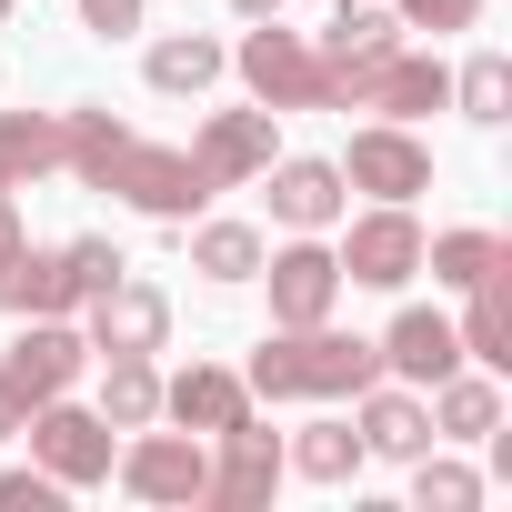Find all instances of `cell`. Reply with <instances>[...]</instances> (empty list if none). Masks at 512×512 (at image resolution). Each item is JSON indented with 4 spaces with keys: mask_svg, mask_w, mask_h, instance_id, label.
Returning <instances> with one entry per match:
<instances>
[{
    "mask_svg": "<svg viewBox=\"0 0 512 512\" xmlns=\"http://www.w3.org/2000/svg\"><path fill=\"white\" fill-rule=\"evenodd\" d=\"M61 121V171H81L91 191H121L131 211H151V221H201V201H211V181H201V161L191 151H161V141H141L131 121H111L101 101H71V111H51Z\"/></svg>",
    "mask_w": 512,
    "mask_h": 512,
    "instance_id": "1",
    "label": "cell"
},
{
    "mask_svg": "<svg viewBox=\"0 0 512 512\" xmlns=\"http://www.w3.org/2000/svg\"><path fill=\"white\" fill-rule=\"evenodd\" d=\"M251 402H352L362 382H382V352L362 332H332V322H272L251 342Z\"/></svg>",
    "mask_w": 512,
    "mask_h": 512,
    "instance_id": "2",
    "label": "cell"
},
{
    "mask_svg": "<svg viewBox=\"0 0 512 512\" xmlns=\"http://www.w3.org/2000/svg\"><path fill=\"white\" fill-rule=\"evenodd\" d=\"M131 262H121V251L101 241V231H81V241H51V251H21V262L11 272H0V312H61V322H81V302L91 292H111Z\"/></svg>",
    "mask_w": 512,
    "mask_h": 512,
    "instance_id": "3",
    "label": "cell"
},
{
    "mask_svg": "<svg viewBox=\"0 0 512 512\" xmlns=\"http://www.w3.org/2000/svg\"><path fill=\"white\" fill-rule=\"evenodd\" d=\"M241 91L262 111H332V61L312 51V31H282V21H251L241 51H231Z\"/></svg>",
    "mask_w": 512,
    "mask_h": 512,
    "instance_id": "4",
    "label": "cell"
},
{
    "mask_svg": "<svg viewBox=\"0 0 512 512\" xmlns=\"http://www.w3.org/2000/svg\"><path fill=\"white\" fill-rule=\"evenodd\" d=\"M31 462L61 482V492H91V482H111V452H121V432L91 412V402H71V392H51V402H31Z\"/></svg>",
    "mask_w": 512,
    "mask_h": 512,
    "instance_id": "5",
    "label": "cell"
},
{
    "mask_svg": "<svg viewBox=\"0 0 512 512\" xmlns=\"http://www.w3.org/2000/svg\"><path fill=\"white\" fill-rule=\"evenodd\" d=\"M422 221H412V201H372L352 231H342V251H332V262H342V282H362V292H402L412 272H422Z\"/></svg>",
    "mask_w": 512,
    "mask_h": 512,
    "instance_id": "6",
    "label": "cell"
},
{
    "mask_svg": "<svg viewBox=\"0 0 512 512\" xmlns=\"http://www.w3.org/2000/svg\"><path fill=\"white\" fill-rule=\"evenodd\" d=\"M111 472H121V492L131 502H201V482H211V442L201 432H131L121 452H111Z\"/></svg>",
    "mask_w": 512,
    "mask_h": 512,
    "instance_id": "7",
    "label": "cell"
},
{
    "mask_svg": "<svg viewBox=\"0 0 512 512\" xmlns=\"http://www.w3.org/2000/svg\"><path fill=\"white\" fill-rule=\"evenodd\" d=\"M211 442H221V452H211V482H201L211 512H262V502L282 492L292 462H282V432H272V422H251V412H241V422L211 432Z\"/></svg>",
    "mask_w": 512,
    "mask_h": 512,
    "instance_id": "8",
    "label": "cell"
},
{
    "mask_svg": "<svg viewBox=\"0 0 512 512\" xmlns=\"http://www.w3.org/2000/svg\"><path fill=\"white\" fill-rule=\"evenodd\" d=\"M81 372H91V342H81V322H61V312H31V322L11 332V352H0V382L21 392V412L51 402V392H71Z\"/></svg>",
    "mask_w": 512,
    "mask_h": 512,
    "instance_id": "9",
    "label": "cell"
},
{
    "mask_svg": "<svg viewBox=\"0 0 512 512\" xmlns=\"http://www.w3.org/2000/svg\"><path fill=\"white\" fill-rule=\"evenodd\" d=\"M191 161H201V181L211 191H241V181H262L272 161H282V111H211L201 131H191Z\"/></svg>",
    "mask_w": 512,
    "mask_h": 512,
    "instance_id": "10",
    "label": "cell"
},
{
    "mask_svg": "<svg viewBox=\"0 0 512 512\" xmlns=\"http://www.w3.org/2000/svg\"><path fill=\"white\" fill-rule=\"evenodd\" d=\"M251 282H272V322H332V302L352 292L322 231H292L282 251H262V272H251Z\"/></svg>",
    "mask_w": 512,
    "mask_h": 512,
    "instance_id": "11",
    "label": "cell"
},
{
    "mask_svg": "<svg viewBox=\"0 0 512 512\" xmlns=\"http://www.w3.org/2000/svg\"><path fill=\"white\" fill-rule=\"evenodd\" d=\"M342 181L372 201H412V191H432V151L412 141V121H362L342 151Z\"/></svg>",
    "mask_w": 512,
    "mask_h": 512,
    "instance_id": "12",
    "label": "cell"
},
{
    "mask_svg": "<svg viewBox=\"0 0 512 512\" xmlns=\"http://www.w3.org/2000/svg\"><path fill=\"white\" fill-rule=\"evenodd\" d=\"M81 342H91V352H161V342H171V292L121 272L111 292L81 302Z\"/></svg>",
    "mask_w": 512,
    "mask_h": 512,
    "instance_id": "13",
    "label": "cell"
},
{
    "mask_svg": "<svg viewBox=\"0 0 512 512\" xmlns=\"http://www.w3.org/2000/svg\"><path fill=\"white\" fill-rule=\"evenodd\" d=\"M372 352H382V372L412 382V392H432L442 372H462V332H452V312H422V302L392 312V332H382Z\"/></svg>",
    "mask_w": 512,
    "mask_h": 512,
    "instance_id": "14",
    "label": "cell"
},
{
    "mask_svg": "<svg viewBox=\"0 0 512 512\" xmlns=\"http://www.w3.org/2000/svg\"><path fill=\"white\" fill-rule=\"evenodd\" d=\"M352 432H362V452H382V462L432 452V412H422L412 382H362V392H352Z\"/></svg>",
    "mask_w": 512,
    "mask_h": 512,
    "instance_id": "15",
    "label": "cell"
},
{
    "mask_svg": "<svg viewBox=\"0 0 512 512\" xmlns=\"http://www.w3.org/2000/svg\"><path fill=\"white\" fill-rule=\"evenodd\" d=\"M262 181H272V221H282V231H332V221L352 211L342 161H272Z\"/></svg>",
    "mask_w": 512,
    "mask_h": 512,
    "instance_id": "16",
    "label": "cell"
},
{
    "mask_svg": "<svg viewBox=\"0 0 512 512\" xmlns=\"http://www.w3.org/2000/svg\"><path fill=\"white\" fill-rule=\"evenodd\" d=\"M241 412H251V382H241V372H221V362H191V372H171V382H161V422H181V432H201V442H211V432H231Z\"/></svg>",
    "mask_w": 512,
    "mask_h": 512,
    "instance_id": "17",
    "label": "cell"
},
{
    "mask_svg": "<svg viewBox=\"0 0 512 512\" xmlns=\"http://www.w3.org/2000/svg\"><path fill=\"white\" fill-rule=\"evenodd\" d=\"M422 412H432V442H482V432H502V372L462 362L422 392Z\"/></svg>",
    "mask_w": 512,
    "mask_h": 512,
    "instance_id": "18",
    "label": "cell"
},
{
    "mask_svg": "<svg viewBox=\"0 0 512 512\" xmlns=\"http://www.w3.org/2000/svg\"><path fill=\"white\" fill-rule=\"evenodd\" d=\"M472 292V312L452 322L462 332V362H482V372H512V251L482 272V282H462Z\"/></svg>",
    "mask_w": 512,
    "mask_h": 512,
    "instance_id": "19",
    "label": "cell"
},
{
    "mask_svg": "<svg viewBox=\"0 0 512 512\" xmlns=\"http://www.w3.org/2000/svg\"><path fill=\"white\" fill-rule=\"evenodd\" d=\"M332 71H372V61H392L402 51V21H392V0H342V11L322 21V41H312Z\"/></svg>",
    "mask_w": 512,
    "mask_h": 512,
    "instance_id": "20",
    "label": "cell"
},
{
    "mask_svg": "<svg viewBox=\"0 0 512 512\" xmlns=\"http://www.w3.org/2000/svg\"><path fill=\"white\" fill-rule=\"evenodd\" d=\"M91 362H101V402H91V412H101L111 432L161 422V362H151V352H91Z\"/></svg>",
    "mask_w": 512,
    "mask_h": 512,
    "instance_id": "21",
    "label": "cell"
},
{
    "mask_svg": "<svg viewBox=\"0 0 512 512\" xmlns=\"http://www.w3.org/2000/svg\"><path fill=\"white\" fill-rule=\"evenodd\" d=\"M221 71H231V51H221L211 31H171V41H151V61H141V81L171 91V101H201Z\"/></svg>",
    "mask_w": 512,
    "mask_h": 512,
    "instance_id": "22",
    "label": "cell"
},
{
    "mask_svg": "<svg viewBox=\"0 0 512 512\" xmlns=\"http://www.w3.org/2000/svg\"><path fill=\"white\" fill-rule=\"evenodd\" d=\"M61 171V121L51 111H0V191H31Z\"/></svg>",
    "mask_w": 512,
    "mask_h": 512,
    "instance_id": "23",
    "label": "cell"
},
{
    "mask_svg": "<svg viewBox=\"0 0 512 512\" xmlns=\"http://www.w3.org/2000/svg\"><path fill=\"white\" fill-rule=\"evenodd\" d=\"M282 462H292L302 482H352V472H362L372 452H362V432H352L342 412H322V422H302V432L282 442Z\"/></svg>",
    "mask_w": 512,
    "mask_h": 512,
    "instance_id": "24",
    "label": "cell"
},
{
    "mask_svg": "<svg viewBox=\"0 0 512 512\" xmlns=\"http://www.w3.org/2000/svg\"><path fill=\"white\" fill-rule=\"evenodd\" d=\"M262 231H251V221H191V272L201 282H251V272H262Z\"/></svg>",
    "mask_w": 512,
    "mask_h": 512,
    "instance_id": "25",
    "label": "cell"
},
{
    "mask_svg": "<svg viewBox=\"0 0 512 512\" xmlns=\"http://www.w3.org/2000/svg\"><path fill=\"white\" fill-rule=\"evenodd\" d=\"M502 251H512L502 231H432V241H422V272H432L442 292H462V282H482V272L502 262Z\"/></svg>",
    "mask_w": 512,
    "mask_h": 512,
    "instance_id": "26",
    "label": "cell"
},
{
    "mask_svg": "<svg viewBox=\"0 0 512 512\" xmlns=\"http://www.w3.org/2000/svg\"><path fill=\"white\" fill-rule=\"evenodd\" d=\"M452 101H462V121L502 131V121H512V61H502V51H472V61L452 71Z\"/></svg>",
    "mask_w": 512,
    "mask_h": 512,
    "instance_id": "27",
    "label": "cell"
},
{
    "mask_svg": "<svg viewBox=\"0 0 512 512\" xmlns=\"http://www.w3.org/2000/svg\"><path fill=\"white\" fill-rule=\"evenodd\" d=\"M472 502H482V472H472V462L412 452V512H472Z\"/></svg>",
    "mask_w": 512,
    "mask_h": 512,
    "instance_id": "28",
    "label": "cell"
},
{
    "mask_svg": "<svg viewBox=\"0 0 512 512\" xmlns=\"http://www.w3.org/2000/svg\"><path fill=\"white\" fill-rule=\"evenodd\" d=\"M392 21L442 41V31H472V21H482V0H392Z\"/></svg>",
    "mask_w": 512,
    "mask_h": 512,
    "instance_id": "29",
    "label": "cell"
},
{
    "mask_svg": "<svg viewBox=\"0 0 512 512\" xmlns=\"http://www.w3.org/2000/svg\"><path fill=\"white\" fill-rule=\"evenodd\" d=\"M61 502H71V492H61L41 462H31V472H0V512H61Z\"/></svg>",
    "mask_w": 512,
    "mask_h": 512,
    "instance_id": "30",
    "label": "cell"
},
{
    "mask_svg": "<svg viewBox=\"0 0 512 512\" xmlns=\"http://www.w3.org/2000/svg\"><path fill=\"white\" fill-rule=\"evenodd\" d=\"M81 11V31H101V41H131L141 31V0H71Z\"/></svg>",
    "mask_w": 512,
    "mask_h": 512,
    "instance_id": "31",
    "label": "cell"
},
{
    "mask_svg": "<svg viewBox=\"0 0 512 512\" xmlns=\"http://www.w3.org/2000/svg\"><path fill=\"white\" fill-rule=\"evenodd\" d=\"M21 251H31V231H21V201H11V191H0V272H11V262H21Z\"/></svg>",
    "mask_w": 512,
    "mask_h": 512,
    "instance_id": "32",
    "label": "cell"
},
{
    "mask_svg": "<svg viewBox=\"0 0 512 512\" xmlns=\"http://www.w3.org/2000/svg\"><path fill=\"white\" fill-rule=\"evenodd\" d=\"M21 422H31V412H21V392L0 382V442H21Z\"/></svg>",
    "mask_w": 512,
    "mask_h": 512,
    "instance_id": "33",
    "label": "cell"
},
{
    "mask_svg": "<svg viewBox=\"0 0 512 512\" xmlns=\"http://www.w3.org/2000/svg\"><path fill=\"white\" fill-rule=\"evenodd\" d=\"M231 11H241V21H282L292 0H231Z\"/></svg>",
    "mask_w": 512,
    "mask_h": 512,
    "instance_id": "34",
    "label": "cell"
},
{
    "mask_svg": "<svg viewBox=\"0 0 512 512\" xmlns=\"http://www.w3.org/2000/svg\"><path fill=\"white\" fill-rule=\"evenodd\" d=\"M0 21H11V0H0Z\"/></svg>",
    "mask_w": 512,
    "mask_h": 512,
    "instance_id": "35",
    "label": "cell"
}]
</instances>
